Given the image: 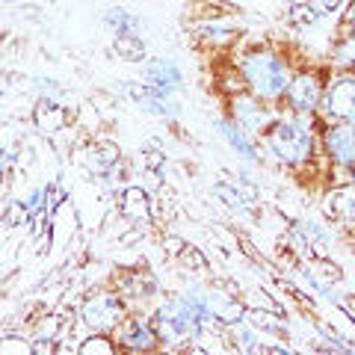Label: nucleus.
<instances>
[{
	"instance_id": "nucleus-1",
	"label": "nucleus",
	"mask_w": 355,
	"mask_h": 355,
	"mask_svg": "<svg viewBox=\"0 0 355 355\" xmlns=\"http://www.w3.org/2000/svg\"><path fill=\"white\" fill-rule=\"evenodd\" d=\"M243 71H246L252 92L261 98H279L291 86V74H287L284 62L279 57H272V53H252L243 62Z\"/></svg>"
},
{
	"instance_id": "nucleus-2",
	"label": "nucleus",
	"mask_w": 355,
	"mask_h": 355,
	"mask_svg": "<svg viewBox=\"0 0 355 355\" xmlns=\"http://www.w3.org/2000/svg\"><path fill=\"white\" fill-rule=\"evenodd\" d=\"M311 128L305 121H291L284 119L270 130V148L275 157H282L284 163H302L311 157Z\"/></svg>"
},
{
	"instance_id": "nucleus-3",
	"label": "nucleus",
	"mask_w": 355,
	"mask_h": 355,
	"mask_svg": "<svg viewBox=\"0 0 355 355\" xmlns=\"http://www.w3.org/2000/svg\"><path fill=\"white\" fill-rule=\"evenodd\" d=\"M83 323L95 331H110L121 323V302L113 293H95L83 305Z\"/></svg>"
},
{
	"instance_id": "nucleus-4",
	"label": "nucleus",
	"mask_w": 355,
	"mask_h": 355,
	"mask_svg": "<svg viewBox=\"0 0 355 355\" xmlns=\"http://www.w3.org/2000/svg\"><path fill=\"white\" fill-rule=\"evenodd\" d=\"M323 110L331 119H343L352 121L355 119V80L352 77H340L323 92Z\"/></svg>"
},
{
	"instance_id": "nucleus-5",
	"label": "nucleus",
	"mask_w": 355,
	"mask_h": 355,
	"mask_svg": "<svg viewBox=\"0 0 355 355\" xmlns=\"http://www.w3.org/2000/svg\"><path fill=\"white\" fill-rule=\"evenodd\" d=\"M287 98H291V107L296 113H311L320 101H323V86L314 74H299L287 86Z\"/></svg>"
},
{
	"instance_id": "nucleus-6",
	"label": "nucleus",
	"mask_w": 355,
	"mask_h": 355,
	"mask_svg": "<svg viewBox=\"0 0 355 355\" xmlns=\"http://www.w3.org/2000/svg\"><path fill=\"white\" fill-rule=\"evenodd\" d=\"M326 151L331 160H338L343 166L355 163V130L347 125H335L326 130Z\"/></svg>"
},
{
	"instance_id": "nucleus-7",
	"label": "nucleus",
	"mask_w": 355,
	"mask_h": 355,
	"mask_svg": "<svg viewBox=\"0 0 355 355\" xmlns=\"http://www.w3.org/2000/svg\"><path fill=\"white\" fill-rule=\"evenodd\" d=\"M130 95H133V101L142 104L148 113L175 116V104L169 101L172 92H166V89H157V86H151V83H142V86H130Z\"/></svg>"
},
{
	"instance_id": "nucleus-8",
	"label": "nucleus",
	"mask_w": 355,
	"mask_h": 355,
	"mask_svg": "<svg viewBox=\"0 0 355 355\" xmlns=\"http://www.w3.org/2000/svg\"><path fill=\"white\" fill-rule=\"evenodd\" d=\"M148 83L157 86V89H166V92H175L178 86H181V69L172 62V60H154L148 65Z\"/></svg>"
},
{
	"instance_id": "nucleus-9",
	"label": "nucleus",
	"mask_w": 355,
	"mask_h": 355,
	"mask_svg": "<svg viewBox=\"0 0 355 355\" xmlns=\"http://www.w3.org/2000/svg\"><path fill=\"white\" fill-rule=\"evenodd\" d=\"M234 119L240 128H249V130H263L266 128V113L258 107V101L252 98H237L234 101Z\"/></svg>"
},
{
	"instance_id": "nucleus-10",
	"label": "nucleus",
	"mask_w": 355,
	"mask_h": 355,
	"mask_svg": "<svg viewBox=\"0 0 355 355\" xmlns=\"http://www.w3.org/2000/svg\"><path fill=\"white\" fill-rule=\"evenodd\" d=\"M121 214L133 222H148V196L139 190V187H128L125 193H121Z\"/></svg>"
},
{
	"instance_id": "nucleus-11",
	"label": "nucleus",
	"mask_w": 355,
	"mask_h": 355,
	"mask_svg": "<svg viewBox=\"0 0 355 355\" xmlns=\"http://www.w3.org/2000/svg\"><path fill=\"white\" fill-rule=\"evenodd\" d=\"M33 119H36L39 130L57 133V130L65 125V110H62L60 104H53V101H42V104L36 107V113H33Z\"/></svg>"
},
{
	"instance_id": "nucleus-12",
	"label": "nucleus",
	"mask_w": 355,
	"mask_h": 355,
	"mask_svg": "<svg viewBox=\"0 0 355 355\" xmlns=\"http://www.w3.org/2000/svg\"><path fill=\"white\" fill-rule=\"evenodd\" d=\"M121 343L128 349H151L154 347V331L142 323V320H130L121 331Z\"/></svg>"
},
{
	"instance_id": "nucleus-13",
	"label": "nucleus",
	"mask_w": 355,
	"mask_h": 355,
	"mask_svg": "<svg viewBox=\"0 0 355 355\" xmlns=\"http://www.w3.org/2000/svg\"><path fill=\"white\" fill-rule=\"evenodd\" d=\"M207 311H210V317L222 320V323H237V320H240L237 299H228V296H219V293L207 296Z\"/></svg>"
},
{
	"instance_id": "nucleus-14",
	"label": "nucleus",
	"mask_w": 355,
	"mask_h": 355,
	"mask_svg": "<svg viewBox=\"0 0 355 355\" xmlns=\"http://www.w3.org/2000/svg\"><path fill=\"white\" fill-rule=\"evenodd\" d=\"M113 51L128 62H139L142 57H146V44H142V39L137 36V33H119V36L113 39Z\"/></svg>"
},
{
	"instance_id": "nucleus-15",
	"label": "nucleus",
	"mask_w": 355,
	"mask_h": 355,
	"mask_svg": "<svg viewBox=\"0 0 355 355\" xmlns=\"http://www.w3.org/2000/svg\"><path fill=\"white\" fill-rule=\"evenodd\" d=\"M219 130H222V137L228 139V146L234 148L237 154H243V157H254V148L249 146V139L243 137L240 125H231V121H219Z\"/></svg>"
},
{
	"instance_id": "nucleus-16",
	"label": "nucleus",
	"mask_w": 355,
	"mask_h": 355,
	"mask_svg": "<svg viewBox=\"0 0 355 355\" xmlns=\"http://www.w3.org/2000/svg\"><path fill=\"white\" fill-rule=\"evenodd\" d=\"M296 234L302 237V243L311 249V246H317V252H326V243H329V237H326V231L320 228V225H314V222H302V225L296 228Z\"/></svg>"
},
{
	"instance_id": "nucleus-17",
	"label": "nucleus",
	"mask_w": 355,
	"mask_h": 355,
	"mask_svg": "<svg viewBox=\"0 0 355 355\" xmlns=\"http://www.w3.org/2000/svg\"><path fill=\"white\" fill-rule=\"evenodd\" d=\"M107 24L116 30V36H119V33H137V30L142 27L137 18L125 12V9H113V12L107 15Z\"/></svg>"
},
{
	"instance_id": "nucleus-18",
	"label": "nucleus",
	"mask_w": 355,
	"mask_h": 355,
	"mask_svg": "<svg viewBox=\"0 0 355 355\" xmlns=\"http://www.w3.org/2000/svg\"><path fill=\"white\" fill-rule=\"evenodd\" d=\"M311 279H314V282H323V284H335V282H340V270H338L335 263L314 261V263H311Z\"/></svg>"
},
{
	"instance_id": "nucleus-19",
	"label": "nucleus",
	"mask_w": 355,
	"mask_h": 355,
	"mask_svg": "<svg viewBox=\"0 0 355 355\" xmlns=\"http://www.w3.org/2000/svg\"><path fill=\"white\" fill-rule=\"evenodd\" d=\"M249 320H252V326H258V329H263V331H272V335H282L284 331V323L275 314H263V311H252L249 314Z\"/></svg>"
},
{
	"instance_id": "nucleus-20",
	"label": "nucleus",
	"mask_w": 355,
	"mask_h": 355,
	"mask_svg": "<svg viewBox=\"0 0 355 355\" xmlns=\"http://www.w3.org/2000/svg\"><path fill=\"white\" fill-rule=\"evenodd\" d=\"M291 18H293L296 27H311V24H317L320 12H317V6H311V3H296Z\"/></svg>"
},
{
	"instance_id": "nucleus-21",
	"label": "nucleus",
	"mask_w": 355,
	"mask_h": 355,
	"mask_svg": "<svg viewBox=\"0 0 355 355\" xmlns=\"http://www.w3.org/2000/svg\"><path fill=\"white\" fill-rule=\"evenodd\" d=\"M95 151H98V157H92L89 163H92V169H98V172H107L110 166L119 160V151H116L113 146H98Z\"/></svg>"
},
{
	"instance_id": "nucleus-22",
	"label": "nucleus",
	"mask_w": 355,
	"mask_h": 355,
	"mask_svg": "<svg viewBox=\"0 0 355 355\" xmlns=\"http://www.w3.org/2000/svg\"><path fill=\"white\" fill-rule=\"evenodd\" d=\"M335 57H338V62H340V65H349V69H355V33H352V36H349L347 42L340 44Z\"/></svg>"
},
{
	"instance_id": "nucleus-23",
	"label": "nucleus",
	"mask_w": 355,
	"mask_h": 355,
	"mask_svg": "<svg viewBox=\"0 0 355 355\" xmlns=\"http://www.w3.org/2000/svg\"><path fill=\"white\" fill-rule=\"evenodd\" d=\"M338 210L343 216H347L349 222H355V187L347 193H340V202H338Z\"/></svg>"
},
{
	"instance_id": "nucleus-24",
	"label": "nucleus",
	"mask_w": 355,
	"mask_h": 355,
	"mask_svg": "<svg viewBox=\"0 0 355 355\" xmlns=\"http://www.w3.org/2000/svg\"><path fill=\"white\" fill-rule=\"evenodd\" d=\"M80 352H113V347H107V340L104 338H92V340H86Z\"/></svg>"
},
{
	"instance_id": "nucleus-25",
	"label": "nucleus",
	"mask_w": 355,
	"mask_h": 355,
	"mask_svg": "<svg viewBox=\"0 0 355 355\" xmlns=\"http://www.w3.org/2000/svg\"><path fill=\"white\" fill-rule=\"evenodd\" d=\"M0 349L3 352H27L30 347L27 343H21V340H6V343H0Z\"/></svg>"
},
{
	"instance_id": "nucleus-26",
	"label": "nucleus",
	"mask_w": 355,
	"mask_h": 355,
	"mask_svg": "<svg viewBox=\"0 0 355 355\" xmlns=\"http://www.w3.org/2000/svg\"><path fill=\"white\" fill-rule=\"evenodd\" d=\"M340 0H320V6H323V12H335Z\"/></svg>"
},
{
	"instance_id": "nucleus-27",
	"label": "nucleus",
	"mask_w": 355,
	"mask_h": 355,
	"mask_svg": "<svg viewBox=\"0 0 355 355\" xmlns=\"http://www.w3.org/2000/svg\"><path fill=\"white\" fill-rule=\"evenodd\" d=\"M347 24H349V27H352V33H355V0H352L349 12H347Z\"/></svg>"
},
{
	"instance_id": "nucleus-28",
	"label": "nucleus",
	"mask_w": 355,
	"mask_h": 355,
	"mask_svg": "<svg viewBox=\"0 0 355 355\" xmlns=\"http://www.w3.org/2000/svg\"><path fill=\"white\" fill-rule=\"evenodd\" d=\"M3 89H6V77L0 74V92H3Z\"/></svg>"
},
{
	"instance_id": "nucleus-29",
	"label": "nucleus",
	"mask_w": 355,
	"mask_h": 355,
	"mask_svg": "<svg viewBox=\"0 0 355 355\" xmlns=\"http://www.w3.org/2000/svg\"><path fill=\"white\" fill-rule=\"evenodd\" d=\"M352 130H355V119H352Z\"/></svg>"
}]
</instances>
